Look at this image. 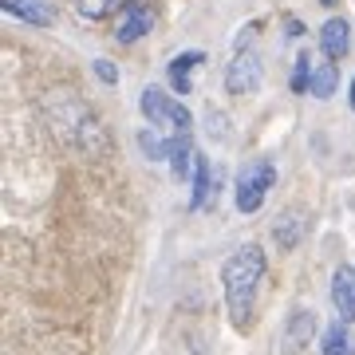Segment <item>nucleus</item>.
<instances>
[{
  "label": "nucleus",
  "instance_id": "nucleus-21",
  "mask_svg": "<svg viewBox=\"0 0 355 355\" xmlns=\"http://www.w3.org/2000/svg\"><path fill=\"white\" fill-rule=\"evenodd\" d=\"M347 107L355 111V76H352V91H347Z\"/></svg>",
  "mask_w": 355,
  "mask_h": 355
},
{
  "label": "nucleus",
  "instance_id": "nucleus-4",
  "mask_svg": "<svg viewBox=\"0 0 355 355\" xmlns=\"http://www.w3.org/2000/svg\"><path fill=\"white\" fill-rule=\"evenodd\" d=\"M253 36H257V24H249V28H241V36L233 44V55H229V64H225V91L229 95H253L261 87V79H265L261 51H257Z\"/></svg>",
  "mask_w": 355,
  "mask_h": 355
},
{
  "label": "nucleus",
  "instance_id": "nucleus-5",
  "mask_svg": "<svg viewBox=\"0 0 355 355\" xmlns=\"http://www.w3.org/2000/svg\"><path fill=\"white\" fill-rule=\"evenodd\" d=\"M272 186H277V166L268 162V158L249 162L241 174H237V186H233V205H237V214H257V209L265 205Z\"/></svg>",
  "mask_w": 355,
  "mask_h": 355
},
{
  "label": "nucleus",
  "instance_id": "nucleus-10",
  "mask_svg": "<svg viewBox=\"0 0 355 355\" xmlns=\"http://www.w3.org/2000/svg\"><path fill=\"white\" fill-rule=\"evenodd\" d=\"M304 233H308V221H304V214L300 209H284V214L277 217V225H272V241H277V249H296V245L304 241Z\"/></svg>",
  "mask_w": 355,
  "mask_h": 355
},
{
  "label": "nucleus",
  "instance_id": "nucleus-9",
  "mask_svg": "<svg viewBox=\"0 0 355 355\" xmlns=\"http://www.w3.org/2000/svg\"><path fill=\"white\" fill-rule=\"evenodd\" d=\"M320 48L328 60H343L347 51H352V24L343 20V16H331L320 24Z\"/></svg>",
  "mask_w": 355,
  "mask_h": 355
},
{
  "label": "nucleus",
  "instance_id": "nucleus-15",
  "mask_svg": "<svg viewBox=\"0 0 355 355\" xmlns=\"http://www.w3.org/2000/svg\"><path fill=\"white\" fill-rule=\"evenodd\" d=\"M336 87H340V71H336V60H328V64H316V67H312V83H308V95H312V99H331V95H336Z\"/></svg>",
  "mask_w": 355,
  "mask_h": 355
},
{
  "label": "nucleus",
  "instance_id": "nucleus-16",
  "mask_svg": "<svg viewBox=\"0 0 355 355\" xmlns=\"http://www.w3.org/2000/svg\"><path fill=\"white\" fill-rule=\"evenodd\" d=\"M312 55L300 51L296 55V64H292V95H308V83H312Z\"/></svg>",
  "mask_w": 355,
  "mask_h": 355
},
{
  "label": "nucleus",
  "instance_id": "nucleus-19",
  "mask_svg": "<svg viewBox=\"0 0 355 355\" xmlns=\"http://www.w3.org/2000/svg\"><path fill=\"white\" fill-rule=\"evenodd\" d=\"M205 123H209V139H217V142L229 139V119H221L217 111H209L205 114Z\"/></svg>",
  "mask_w": 355,
  "mask_h": 355
},
{
  "label": "nucleus",
  "instance_id": "nucleus-2",
  "mask_svg": "<svg viewBox=\"0 0 355 355\" xmlns=\"http://www.w3.org/2000/svg\"><path fill=\"white\" fill-rule=\"evenodd\" d=\"M51 95H55V99H48L51 127L64 135L71 150H79V154H99L103 146H107L103 123L76 99V91H67V99H64V91H51Z\"/></svg>",
  "mask_w": 355,
  "mask_h": 355
},
{
  "label": "nucleus",
  "instance_id": "nucleus-3",
  "mask_svg": "<svg viewBox=\"0 0 355 355\" xmlns=\"http://www.w3.org/2000/svg\"><path fill=\"white\" fill-rule=\"evenodd\" d=\"M139 111H142V119H146V123L158 130V135H170V139H178V135H190V130H193L190 107H186L182 99H174L170 91H162L158 83H150V87L142 91Z\"/></svg>",
  "mask_w": 355,
  "mask_h": 355
},
{
  "label": "nucleus",
  "instance_id": "nucleus-22",
  "mask_svg": "<svg viewBox=\"0 0 355 355\" xmlns=\"http://www.w3.org/2000/svg\"><path fill=\"white\" fill-rule=\"evenodd\" d=\"M324 4H336V0H324Z\"/></svg>",
  "mask_w": 355,
  "mask_h": 355
},
{
  "label": "nucleus",
  "instance_id": "nucleus-20",
  "mask_svg": "<svg viewBox=\"0 0 355 355\" xmlns=\"http://www.w3.org/2000/svg\"><path fill=\"white\" fill-rule=\"evenodd\" d=\"M284 32H288L292 40H300V36H304V24H300V20H288V24H284Z\"/></svg>",
  "mask_w": 355,
  "mask_h": 355
},
{
  "label": "nucleus",
  "instance_id": "nucleus-7",
  "mask_svg": "<svg viewBox=\"0 0 355 355\" xmlns=\"http://www.w3.org/2000/svg\"><path fill=\"white\" fill-rule=\"evenodd\" d=\"M0 12L4 16H16L32 28H51L55 24V8L51 0H0Z\"/></svg>",
  "mask_w": 355,
  "mask_h": 355
},
{
  "label": "nucleus",
  "instance_id": "nucleus-14",
  "mask_svg": "<svg viewBox=\"0 0 355 355\" xmlns=\"http://www.w3.org/2000/svg\"><path fill=\"white\" fill-rule=\"evenodd\" d=\"M320 352L324 355H355V340H352V331H347L343 320L324 328V336H320Z\"/></svg>",
  "mask_w": 355,
  "mask_h": 355
},
{
  "label": "nucleus",
  "instance_id": "nucleus-8",
  "mask_svg": "<svg viewBox=\"0 0 355 355\" xmlns=\"http://www.w3.org/2000/svg\"><path fill=\"white\" fill-rule=\"evenodd\" d=\"M331 304H336L343 324H355V268L352 265H340L331 272Z\"/></svg>",
  "mask_w": 355,
  "mask_h": 355
},
{
  "label": "nucleus",
  "instance_id": "nucleus-6",
  "mask_svg": "<svg viewBox=\"0 0 355 355\" xmlns=\"http://www.w3.org/2000/svg\"><path fill=\"white\" fill-rule=\"evenodd\" d=\"M150 32H154V8L146 0H127L114 16V40L119 44H139Z\"/></svg>",
  "mask_w": 355,
  "mask_h": 355
},
{
  "label": "nucleus",
  "instance_id": "nucleus-18",
  "mask_svg": "<svg viewBox=\"0 0 355 355\" xmlns=\"http://www.w3.org/2000/svg\"><path fill=\"white\" fill-rule=\"evenodd\" d=\"M95 79H99V83H107V87H114V83H119V67L111 64V60H95Z\"/></svg>",
  "mask_w": 355,
  "mask_h": 355
},
{
  "label": "nucleus",
  "instance_id": "nucleus-17",
  "mask_svg": "<svg viewBox=\"0 0 355 355\" xmlns=\"http://www.w3.org/2000/svg\"><path fill=\"white\" fill-rule=\"evenodd\" d=\"M76 4L79 16H87V20H103V16H111L114 0H71Z\"/></svg>",
  "mask_w": 355,
  "mask_h": 355
},
{
  "label": "nucleus",
  "instance_id": "nucleus-12",
  "mask_svg": "<svg viewBox=\"0 0 355 355\" xmlns=\"http://www.w3.org/2000/svg\"><path fill=\"white\" fill-rule=\"evenodd\" d=\"M312 336H316V316L312 312H296L288 320V328H284V355H300L312 343Z\"/></svg>",
  "mask_w": 355,
  "mask_h": 355
},
{
  "label": "nucleus",
  "instance_id": "nucleus-13",
  "mask_svg": "<svg viewBox=\"0 0 355 355\" xmlns=\"http://www.w3.org/2000/svg\"><path fill=\"white\" fill-rule=\"evenodd\" d=\"M214 198V174H209V158L198 154L193 162V190H190V209H205Z\"/></svg>",
  "mask_w": 355,
  "mask_h": 355
},
{
  "label": "nucleus",
  "instance_id": "nucleus-1",
  "mask_svg": "<svg viewBox=\"0 0 355 355\" xmlns=\"http://www.w3.org/2000/svg\"><path fill=\"white\" fill-rule=\"evenodd\" d=\"M265 280V249L257 241L241 245L237 253L225 261L221 268V288H225V312L233 320V328L245 331L253 320V304H257V288Z\"/></svg>",
  "mask_w": 355,
  "mask_h": 355
},
{
  "label": "nucleus",
  "instance_id": "nucleus-11",
  "mask_svg": "<svg viewBox=\"0 0 355 355\" xmlns=\"http://www.w3.org/2000/svg\"><path fill=\"white\" fill-rule=\"evenodd\" d=\"M205 64V51H178L174 60H170V67H166V76H170V87L178 91V95H186L190 91V76L198 71V67Z\"/></svg>",
  "mask_w": 355,
  "mask_h": 355
}]
</instances>
